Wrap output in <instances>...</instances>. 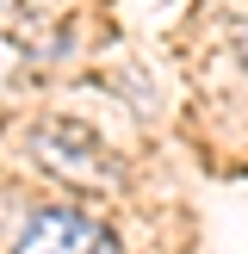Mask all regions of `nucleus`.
Masks as SVG:
<instances>
[{"instance_id": "obj_2", "label": "nucleus", "mask_w": 248, "mask_h": 254, "mask_svg": "<svg viewBox=\"0 0 248 254\" xmlns=\"http://www.w3.org/2000/svg\"><path fill=\"white\" fill-rule=\"evenodd\" d=\"M242 56H248V25H242Z\"/></svg>"}, {"instance_id": "obj_1", "label": "nucleus", "mask_w": 248, "mask_h": 254, "mask_svg": "<svg viewBox=\"0 0 248 254\" xmlns=\"http://www.w3.org/2000/svg\"><path fill=\"white\" fill-rule=\"evenodd\" d=\"M12 254H118L112 230H99L87 211H68V205H50L37 217H25Z\"/></svg>"}]
</instances>
